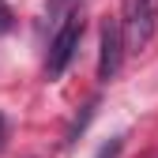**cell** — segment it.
<instances>
[{"label": "cell", "instance_id": "1", "mask_svg": "<svg viewBox=\"0 0 158 158\" xmlns=\"http://www.w3.org/2000/svg\"><path fill=\"white\" fill-rule=\"evenodd\" d=\"M121 38L124 53H139L151 45V38L158 34V0H121Z\"/></svg>", "mask_w": 158, "mask_h": 158}, {"label": "cell", "instance_id": "2", "mask_svg": "<svg viewBox=\"0 0 158 158\" xmlns=\"http://www.w3.org/2000/svg\"><path fill=\"white\" fill-rule=\"evenodd\" d=\"M79 42H83V15L72 11L64 23L56 27L53 42H49V56H45V75H49V79H60V75L68 72V64L75 60Z\"/></svg>", "mask_w": 158, "mask_h": 158}, {"label": "cell", "instance_id": "4", "mask_svg": "<svg viewBox=\"0 0 158 158\" xmlns=\"http://www.w3.org/2000/svg\"><path fill=\"white\" fill-rule=\"evenodd\" d=\"M4 143H8V121H4V113H0V151H4Z\"/></svg>", "mask_w": 158, "mask_h": 158}, {"label": "cell", "instance_id": "5", "mask_svg": "<svg viewBox=\"0 0 158 158\" xmlns=\"http://www.w3.org/2000/svg\"><path fill=\"white\" fill-rule=\"evenodd\" d=\"M0 30H8V8L0 4Z\"/></svg>", "mask_w": 158, "mask_h": 158}, {"label": "cell", "instance_id": "3", "mask_svg": "<svg viewBox=\"0 0 158 158\" xmlns=\"http://www.w3.org/2000/svg\"><path fill=\"white\" fill-rule=\"evenodd\" d=\"M98 79L102 83H113L121 75V64H124V38H121V27L117 19H106L102 23V42H98Z\"/></svg>", "mask_w": 158, "mask_h": 158}]
</instances>
